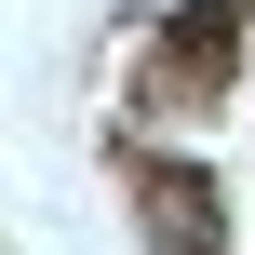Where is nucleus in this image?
Instances as JSON below:
<instances>
[{"mask_svg":"<svg viewBox=\"0 0 255 255\" xmlns=\"http://www.w3.org/2000/svg\"><path fill=\"white\" fill-rule=\"evenodd\" d=\"M229 40H242V0H188L175 13V67H229Z\"/></svg>","mask_w":255,"mask_h":255,"instance_id":"1","label":"nucleus"},{"mask_svg":"<svg viewBox=\"0 0 255 255\" xmlns=\"http://www.w3.org/2000/svg\"><path fill=\"white\" fill-rule=\"evenodd\" d=\"M148 202H161V255H202V175H148Z\"/></svg>","mask_w":255,"mask_h":255,"instance_id":"2","label":"nucleus"}]
</instances>
